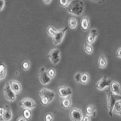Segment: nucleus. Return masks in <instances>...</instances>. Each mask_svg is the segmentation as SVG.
<instances>
[{
  "label": "nucleus",
  "mask_w": 121,
  "mask_h": 121,
  "mask_svg": "<svg viewBox=\"0 0 121 121\" xmlns=\"http://www.w3.org/2000/svg\"><path fill=\"white\" fill-rule=\"evenodd\" d=\"M85 4L83 1L74 0L72 1L69 7H67V11L71 15L80 17L84 12Z\"/></svg>",
  "instance_id": "obj_1"
},
{
  "label": "nucleus",
  "mask_w": 121,
  "mask_h": 121,
  "mask_svg": "<svg viewBox=\"0 0 121 121\" xmlns=\"http://www.w3.org/2000/svg\"><path fill=\"white\" fill-rule=\"evenodd\" d=\"M106 94H107V101L108 113L110 117H112L113 113V108L114 105L118 101L121 100V95H114L110 91V88H106Z\"/></svg>",
  "instance_id": "obj_2"
},
{
  "label": "nucleus",
  "mask_w": 121,
  "mask_h": 121,
  "mask_svg": "<svg viewBox=\"0 0 121 121\" xmlns=\"http://www.w3.org/2000/svg\"><path fill=\"white\" fill-rule=\"evenodd\" d=\"M39 95L41 99V103L44 106L48 105L55 97V93L53 91L45 88H42Z\"/></svg>",
  "instance_id": "obj_3"
},
{
  "label": "nucleus",
  "mask_w": 121,
  "mask_h": 121,
  "mask_svg": "<svg viewBox=\"0 0 121 121\" xmlns=\"http://www.w3.org/2000/svg\"><path fill=\"white\" fill-rule=\"evenodd\" d=\"M67 30L68 27H65L57 30L56 33L52 37L53 43L55 45H59L62 43Z\"/></svg>",
  "instance_id": "obj_4"
},
{
  "label": "nucleus",
  "mask_w": 121,
  "mask_h": 121,
  "mask_svg": "<svg viewBox=\"0 0 121 121\" xmlns=\"http://www.w3.org/2000/svg\"><path fill=\"white\" fill-rule=\"evenodd\" d=\"M19 106L23 109H29V110H32L35 108H36L37 105L36 102H35V100L32 99L26 98L19 101Z\"/></svg>",
  "instance_id": "obj_5"
},
{
  "label": "nucleus",
  "mask_w": 121,
  "mask_h": 121,
  "mask_svg": "<svg viewBox=\"0 0 121 121\" xmlns=\"http://www.w3.org/2000/svg\"><path fill=\"white\" fill-rule=\"evenodd\" d=\"M3 92H4V97L9 102H13L16 100L17 95L12 90L9 82L6 83L4 85V87L3 88Z\"/></svg>",
  "instance_id": "obj_6"
},
{
  "label": "nucleus",
  "mask_w": 121,
  "mask_h": 121,
  "mask_svg": "<svg viewBox=\"0 0 121 121\" xmlns=\"http://www.w3.org/2000/svg\"><path fill=\"white\" fill-rule=\"evenodd\" d=\"M50 62L54 65H56L60 60V51L58 48H54L49 52L48 55Z\"/></svg>",
  "instance_id": "obj_7"
},
{
  "label": "nucleus",
  "mask_w": 121,
  "mask_h": 121,
  "mask_svg": "<svg viewBox=\"0 0 121 121\" xmlns=\"http://www.w3.org/2000/svg\"><path fill=\"white\" fill-rule=\"evenodd\" d=\"M69 116L71 121H81L84 115L81 109L78 108H73L70 110Z\"/></svg>",
  "instance_id": "obj_8"
},
{
  "label": "nucleus",
  "mask_w": 121,
  "mask_h": 121,
  "mask_svg": "<svg viewBox=\"0 0 121 121\" xmlns=\"http://www.w3.org/2000/svg\"><path fill=\"white\" fill-rule=\"evenodd\" d=\"M112 82V79L106 76H104L96 83V88L99 90H104L110 87Z\"/></svg>",
  "instance_id": "obj_9"
},
{
  "label": "nucleus",
  "mask_w": 121,
  "mask_h": 121,
  "mask_svg": "<svg viewBox=\"0 0 121 121\" xmlns=\"http://www.w3.org/2000/svg\"><path fill=\"white\" fill-rule=\"evenodd\" d=\"M39 79L41 84L43 85H47L51 82L52 79L48 77L46 72V69L45 67H42L40 69L39 72Z\"/></svg>",
  "instance_id": "obj_10"
},
{
  "label": "nucleus",
  "mask_w": 121,
  "mask_h": 121,
  "mask_svg": "<svg viewBox=\"0 0 121 121\" xmlns=\"http://www.w3.org/2000/svg\"><path fill=\"white\" fill-rule=\"evenodd\" d=\"M58 93L61 98H68L72 95V90L69 87L62 86L58 88Z\"/></svg>",
  "instance_id": "obj_11"
},
{
  "label": "nucleus",
  "mask_w": 121,
  "mask_h": 121,
  "mask_svg": "<svg viewBox=\"0 0 121 121\" xmlns=\"http://www.w3.org/2000/svg\"><path fill=\"white\" fill-rule=\"evenodd\" d=\"M10 87L11 88L12 90L15 93L16 95L20 93L22 90V85L18 81L15 79H13L9 82Z\"/></svg>",
  "instance_id": "obj_12"
},
{
  "label": "nucleus",
  "mask_w": 121,
  "mask_h": 121,
  "mask_svg": "<svg viewBox=\"0 0 121 121\" xmlns=\"http://www.w3.org/2000/svg\"><path fill=\"white\" fill-rule=\"evenodd\" d=\"M98 35V31L96 29H92L86 38V43L90 45H92L95 42Z\"/></svg>",
  "instance_id": "obj_13"
},
{
  "label": "nucleus",
  "mask_w": 121,
  "mask_h": 121,
  "mask_svg": "<svg viewBox=\"0 0 121 121\" xmlns=\"http://www.w3.org/2000/svg\"><path fill=\"white\" fill-rule=\"evenodd\" d=\"M110 91L116 95H121V87L119 82L115 81H112L111 85L109 87Z\"/></svg>",
  "instance_id": "obj_14"
},
{
  "label": "nucleus",
  "mask_w": 121,
  "mask_h": 121,
  "mask_svg": "<svg viewBox=\"0 0 121 121\" xmlns=\"http://www.w3.org/2000/svg\"><path fill=\"white\" fill-rule=\"evenodd\" d=\"M5 112L2 118V121H10L12 119L13 114L12 110L9 105L5 106Z\"/></svg>",
  "instance_id": "obj_15"
},
{
  "label": "nucleus",
  "mask_w": 121,
  "mask_h": 121,
  "mask_svg": "<svg viewBox=\"0 0 121 121\" xmlns=\"http://www.w3.org/2000/svg\"><path fill=\"white\" fill-rule=\"evenodd\" d=\"M90 23V19L88 17H84L82 18L81 21V28L84 32H87L89 29Z\"/></svg>",
  "instance_id": "obj_16"
},
{
  "label": "nucleus",
  "mask_w": 121,
  "mask_h": 121,
  "mask_svg": "<svg viewBox=\"0 0 121 121\" xmlns=\"http://www.w3.org/2000/svg\"><path fill=\"white\" fill-rule=\"evenodd\" d=\"M85 113L86 115L90 117L91 116H96V108L93 105H88L85 108Z\"/></svg>",
  "instance_id": "obj_17"
},
{
  "label": "nucleus",
  "mask_w": 121,
  "mask_h": 121,
  "mask_svg": "<svg viewBox=\"0 0 121 121\" xmlns=\"http://www.w3.org/2000/svg\"><path fill=\"white\" fill-rule=\"evenodd\" d=\"M107 59L104 55H100L98 59V66L100 69H105L107 65Z\"/></svg>",
  "instance_id": "obj_18"
},
{
  "label": "nucleus",
  "mask_w": 121,
  "mask_h": 121,
  "mask_svg": "<svg viewBox=\"0 0 121 121\" xmlns=\"http://www.w3.org/2000/svg\"><path fill=\"white\" fill-rule=\"evenodd\" d=\"M60 104H61L62 107H63V108L65 109V110L69 109L71 107V105H72V100H71L70 97H68V98H62V100H61V102H60Z\"/></svg>",
  "instance_id": "obj_19"
},
{
  "label": "nucleus",
  "mask_w": 121,
  "mask_h": 121,
  "mask_svg": "<svg viewBox=\"0 0 121 121\" xmlns=\"http://www.w3.org/2000/svg\"><path fill=\"white\" fill-rule=\"evenodd\" d=\"M7 75V68L6 65L0 62V81L4 79Z\"/></svg>",
  "instance_id": "obj_20"
},
{
  "label": "nucleus",
  "mask_w": 121,
  "mask_h": 121,
  "mask_svg": "<svg viewBox=\"0 0 121 121\" xmlns=\"http://www.w3.org/2000/svg\"><path fill=\"white\" fill-rule=\"evenodd\" d=\"M22 116L26 121H30L32 117V110H29V109H23Z\"/></svg>",
  "instance_id": "obj_21"
},
{
  "label": "nucleus",
  "mask_w": 121,
  "mask_h": 121,
  "mask_svg": "<svg viewBox=\"0 0 121 121\" xmlns=\"http://www.w3.org/2000/svg\"><path fill=\"white\" fill-rule=\"evenodd\" d=\"M90 81V75L87 72H84L81 74V78L80 83L82 85H86L88 84Z\"/></svg>",
  "instance_id": "obj_22"
},
{
  "label": "nucleus",
  "mask_w": 121,
  "mask_h": 121,
  "mask_svg": "<svg viewBox=\"0 0 121 121\" xmlns=\"http://www.w3.org/2000/svg\"><path fill=\"white\" fill-rule=\"evenodd\" d=\"M68 24L69 27L72 29H74L76 28L78 25L77 19L74 18H69V21H68Z\"/></svg>",
  "instance_id": "obj_23"
},
{
  "label": "nucleus",
  "mask_w": 121,
  "mask_h": 121,
  "mask_svg": "<svg viewBox=\"0 0 121 121\" xmlns=\"http://www.w3.org/2000/svg\"><path fill=\"white\" fill-rule=\"evenodd\" d=\"M113 112L116 114L121 116V100L117 102L114 105V108H113Z\"/></svg>",
  "instance_id": "obj_24"
},
{
  "label": "nucleus",
  "mask_w": 121,
  "mask_h": 121,
  "mask_svg": "<svg viewBox=\"0 0 121 121\" xmlns=\"http://www.w3.org/2000/svg\"><path fill=\"white\" fill-rule=\"evenodd\" d=\"M57 30H58L56 29H55L53 26H49L47 28L46 32H47V33L48 36H50V37H53L55 35V33H56Z\"/></svg>",
  "instance_id": "obj_25"
},
{
  "label": "nucleus",
  "mask_w": 121,
  "mask_h": 121,
  "mask_svg": "<svg viewBox=\"0 0 121 121\" xmlns=\"http://www.w3.org/2000/svg\"><path fill=\"white\" fill-rule=\"evenodd\" d=\"M30 65H31V64L30 62L27 59H26V60H24L22 62L21 64V67H22V70L27 72L30 69Z\"/></svg>",
  "instance_id": "obj_26"
},
{
  "label": "nucleus",
  "mask_w": 121,
  "mask_h": 121,
  "mask_svg": "<svg viewBox=\"0 0 121 121\" xmlns=\"http://www.w3.org/2000/svg\"><path fill=\"white\" fill-rule=\"evenodd\" d=\"M84 51L88 55H91L93 52V47L92 46V45H90L87 43H85L84 45Z\"/></svg>",
  "instance_id": "obj_27"
},
{
  "label": "nucleus",
  "mask_w": 121,
  "mask_h": 121,
  "mask_svg": "<svg viewBox=\"0 0 121 121\" xmlns=\"http://www.w3.org/2000/svg\"><path fill=\"white\" fill-rule=\"evenodd\" d=\"M46 72H47V74L48 76V77L51 79L54 78L55 77V76H56V70L53 68H50V69H48V70H46Z\"/></svg>",
  "instance_id": "obj_28"
},
{
  "label": "nucleus",
  "mask_w": 121,
  "mask_h": 121,
  "mask_svg": "<svg viewBox=\"0 0 121 121\" xmlns=\"http://www.w3.org/2000/svg\"><path fill=\"white\" fill-rule=\"evenodd\" d=\"M71 2L72 1H70V0H59L58 1V3L59 5L64 8H67Z\"/></svg>",
  "instance_id": "obj_29"
},
{
  "label": "nucleus",
  "mask_w": 121,
  "mask_h": 121,
  "mask_svg": "<svg viewBox=\"0 0 121 121\" xmlns=\"http://www.w3.org/2000/svg\"><path fill=\"white\" fill-rule=\"evenodd\" d=\"M53 119L54 116L52 113H47L44 116V121H53Z\"/></svg>",
  "instance_id": "obj_30"
},
{
  "label": "nucleus",
  "mask_w": 121,
  "mask_h": 121,
  "mask_svg": "<svg viewBox=\"0 0 121 121\" xmlns=\"http://www.w3.org/2000/svg\"><path fill=\"white\" fill-rule=\"evenodd\" d=\"M81 73L78 72L76 73L74 76V79L76 82L80 83V81H81Z\"/></svg>",
  "instance_id": "obj_31"
},
{
  "label": "nucleus",
  "mask_w": 121,
  "mask_h": 121,
  "mask_svg": "<svg viewBox=\"0 0 121 121\" xmlns=\"http://www.w3.org/2000/svg\"><path fill=\"white\" fill-rule=\"evenodd\" d=\"M4 112H5V108H4V107H0V121H2V118H3V116L4 114Z\"/></svg>",
  "instance_id": "obj_32"
},
{
  "label": "nucleus",
  "mask_w": 121,
  "mask_h": 121,
  "mask_svg": "<svg viewBox=\"0 0 121 121\" xmlns=\"http://www.w3.org/2000/svg\"><path fill=\"white\" fill-rule=\"evenodd\" d=\"M6 4V1L4 0H0V11H2L4 8Z\"/></svg>",
  "instance_id": "obj_33"
},
{
  "label": "nucleus",
  "mask_w": 121,
  "mask_h": 121,
  "mask_svg": "<svg viewBox=\"0 0 121 121\" xmlns=\"http://www.w3.org/2000/svg\"><path fill=\"white\" fill-rule=\"evenodd\" d=\"M81 121H91V117L90 116L85 114L83 116V118Z\"/></svg>",
  "instance_id": "obj_34"
},
{
  "label": "nucleus",
  "mask_w": 121,
  "mask_h": 121,
  "mask_svg": "<svg viewBox=\"0 0 121 121\" xmlns=\"http://www.w3.org/2000/svg\"><path fill=\"white\" fill-rule=\"evenodd\" d=\"M116 56L118 58H121V47L119 48L116 51Z\"/></svg>",
  "instance_id": "obj_35"
},
{
  "label": "nucleus",
  "mask_w": 121,
  "mask_h": 121,
  "mask_svg": "<svg viewBox=\"0 0 121 121\" xmlns=\"http://www.w3.org/2000/svg\"><path fill=\"white\" fill-rule=\"evenodd\" d=\"M43 2L45 4H49L52 2V0H48V1H47V0H43Z\"/></svg>",
  "instance_id": "obj_36"
},
{
  "label": "nucleus",
  "mask_w": 121,
  "mask_h": 121,
  "mask_svg": "<svg viewBox=\"0 0 121 121\" xmlns=\"http://www.w3.org/2000/svg\"><path fill=\"white\" fill-rule=\"evenodd\" d=\"M17 121H26V119L24 118L23 116H19V117H18Z\"/></svg>",
  "instance_id": "obj_37"
},
{
  "label": "nucleus",
  "mask_w": 121,
  "mask_h": 121,
  "mask_svg": "<svg viewBox=\"0 0 121 121\" xmlns=\"http://www.w3.org/2000/svg\"><path fill=\"white\" fill-rule=\"evenodd\" d=\"M19 72H16V75L17 76H19Z\"/></svg>",
  "instance_id": "obj_38"
}]
</instances>
